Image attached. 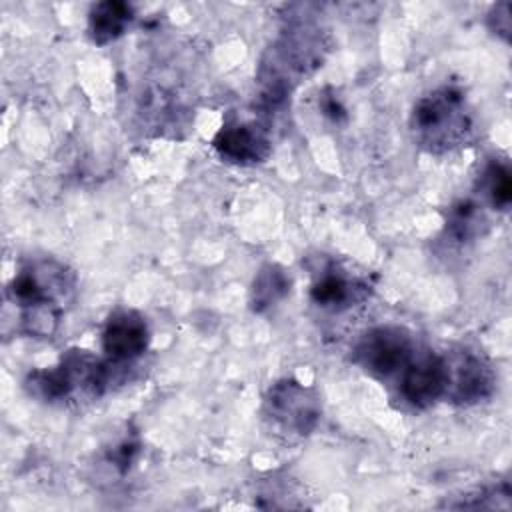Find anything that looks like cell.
<instances>
[{
	"mask_svg": "<svg viewBox=\"0 0 512 512\" xmlns=\"http://www.w3.org/2000/svg\"><path fill=\"white\" fill-rule=\"evenodd\" d=\"M132 20V6L120 0H106L92 6L88 16V34L94 44L104 46L124 34Z\"/></svg>",
	"mask_w": 512,
	"mask_h": 512,
	"instance_id": "cell-12",
	"label": "cell"
},
{
	"mask_svg": "<svg viewBox=\"0 0 512 512\" xmlns=\"http://www.w3.org/2000/svg\"><path fill=\"white\" fill-rule=\"evenodd\" d=\"M410 130L416 144L432 154L466 146L474 136V116L464 92L440 86L420 96L410 114Z\"/></svg>",
	"mask_w": 512,
	"mask_h": 512,
	"instance_id": "cell-2",
	"label": "cell"
},
{
	"mask_svg": "<svg viewBox=\"0 0 512 512\" xmlns=\"http://www.w3.org/2000/svg\"><path fill=\"white\" fill-rule=\"evenodd\" d=\"M212 146L222 160L240 166L260 164L270 154L268 134L252 122L222 126L214 136Z\"/></svg>",
	"mask_w": 512,
	"mask_h": 512,
	"instance_id": "cell-10",
	"label": "cell"
},
{
	"mask_svg": "<svg viewBox=\"0 0 512 512\" xmlns=\"http://www.w3.org/2000/svg\"><path fill=\"white\" fill-rule=\"evenodd\" d=\"M488 28L502 40H510L512 30V6L510 2H498L488 12Z\"/></svg>",
	"mask_w": 512,
	"mask_h": 512,
	"instance_id": "cell-16",
	"label": "cell"
},
{
	"mask_svg": "<svg viewBox=\"0 0 512 512\" xmlns=\"http://www.w3.org/2000/svg\"><path fill=\"white\" fill-rule=\"evenodd\" d=\"M322 50L324 42L318 28L294 26L286 30L262 60L258 80L264 104H280L322 62Z\"/></svg>",
	"mask_w": 512,
	"mask_h": 512,
	"instance_id": "cell-3",
	"label": "cell"
},
{
	"mask_svg": "<svg viewBox=\"0 0 512 512\" xmlns=\"http://www.w3.org/2000/svg\"><path fill=\"white\" fill-rule=\"evenodd\" d=\"M448 362V390L446 398L456 404L470 406L492 396L496 376L492 366L478 354L462 350Z\"/></svg>",
	"mask_w": 512,
	"mask_h": 512,
	"instance_id": "cell-8",
	"label": "cell"
},
{
	"mask_svg": "<svg viewBox=\"0 0 512 512\" xmlns=\"http://www.w3.org/2000/svg\"><path fill=\"white\" fill-rule=\"evenodd\" d=\"M480 188L494 210L506 212L512 202V178L508 164L502 160H490L482 172Z\"/></svg>",
	"mask_w": 512,
	"mask_h": 512,
	"instance_id": "cell-14",
	"label": "cell"
},
{
	"mask_svg": "<svg viewBox=\"0 0 512 512\" xmlns=\"http://www.w3.org/2000/svg\"><path fill=\"white\" fill-rule=\"evenodd\" d=\"M266 418L286 434L308 436L320 422L318 394L294 378L274 382L264 396Z\"/></svg>",
	"mask_w": 512,
	"mask_h": 512,
	"instance_id": "cell-5",
	"label": "cell"
},
{
	"mask_svg": "<svg viewBox=\"0 0 512 512\" xmlns=\"http://www.w3.org/2000/svg\"><path fill=\"white\" fill-rule=\"evenodd\" d=\"M150 344L146 318L130 308L114 310L102 330V350L110 362L124 366L140 358Z\"/></svg>",
	"mask_w": 512,
	"mask_h": 512,
	"instance_id": "cell-9",
	"label": "cell"
},
{
	"mask_svg": "<svg viewBox=\"0 0 512 512\" xmlns=\"http://www.w3.org/2000/svg\"><path fill=\"white\" fill-rule=\"evenodd\" d=\"M76 276L56 258L28 260L6 286V298L20 312L18 332L52 338L60 318L74 300Z\"/></svg>",
	"mask_w": 512,
	"mask_h": 512,
	"instance_id": "cell-1",
	"label": "cell"
},
{
	"mask_svg": "<svg viewBox=\"0 0 512 512\" xmlns=\"http://www.w3.org/2000/svg\"><path fill=\"white\" fill-rule=\"evenodd\" d=\"M400 396L414 408L424 410L446 398L448 362L434 352H416L398 376Z\"/></svg>",
	"mask_w": 512,
	"mask_h": 512,
	"instance_id": "cell-7",
	"label": "cell"
},
{
	"mask_svg": "<svg viewBox=\"0 0 512 512\" xmlns=\"http://www.w3.org/2000/svg\"><path fill=\"white\" fill-rule=\"evenodd\" d=\"M416 354L412 336L400 326H376L364 332L354 350L352 360L374 378L400 376Z\"/></svg>",
	"mask_w": 512,
	"mask_h": 512,
	"instance_id": "cell-6",
	"label": "cell"
},
{
	"mask_svg": "<svg viewBox=\"0 0 512 512\" xmlns=\"http://www.w3.org/2000/svg\"><path fill=\"white\" fill-rule=\"evenodd\" d=\"M322 110H324V114H326V116H330L332 120H338L340 116H344V108H342V104H340L334 96H330V98H326V100H324Z\"/></svg>",
	"mask_w": 512,
	"mask_h": 512,
	"instance_id": "cell-17",
	"label": "cell"
},
{
	"mask_svg": "<svg viewBox=\"0 0 512 512\" xmlns=\"http://www.w3.org/2000/svg\"><path fill=\"white\" fill-rule=\"evenodd\" d=\"M368 296L370 286L364 280L352 278L336 268H326L324 272H320L310 288L312 302L318 308L330 312L348 310L350 306L366 300Z\"/></svg>",
	"mask_w": 512,
	"mask_h": 512,
	"instance_id": "cell-11",
	"label": "cell"
},
{
	"mask_svg": "<svg viewBox=\"0 0 512 512\" xmlns=\"http://www.w3.org/2000/svg\"><path fill=\"white\" fill-rule=\"evenodd\" d=\"M116 368L122 366L110 360L104 362L88 350L72 348L62 354L56 366L30 372L26 388L32 396L50 404L72 400L78 394L100 396L110 388Z\"/></svg>",
	"mask_w": 512,
	"mask_h": 512,
	"instance_id": "cell-4",
	"label": "cell"
},
{
	"mask_svg": "<svg viewBox=\"0 0 512 512\" xmlns=\"http://www.w3.org/2000/svg\"><path fill=\"white\" fill-rule=\"evenodd\" d=\"M292 278L280 264H264L252 282L250 288V308L258 314L270 310L290 292Z\"/></svg>",
	"mask_w": 512,
	"mask_h": 512,
	"instance_id": "cell-13",
	"label": "cell"
},
{
	"mask_svg": "<svg viewBox=\"0 0 512 512\" xmlns=\"http://www.w3.org/2000/svg\"><path fill=\"white\" fill-rule=\"evenodd\" d=\"M484 216L480 208L470 200H460L454 204L448 212L446 220V232L456 242H468L480 234V228L484 226Z\"/></svg>",
	"mask_w": 512,
	"mask_h": 512,
	"instance_id": "cell-15",
	"label": "cell"
}]
</instances>
